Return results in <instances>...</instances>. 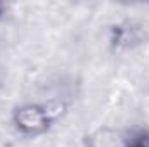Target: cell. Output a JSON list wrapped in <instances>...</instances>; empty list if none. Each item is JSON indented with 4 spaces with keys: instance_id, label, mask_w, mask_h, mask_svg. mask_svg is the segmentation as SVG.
<instances>
[{
    "instance_id": "cell-2",
    "label": "cell",
    "mask_w": 149,
    "mask_h": 147,
    "mask_svg": "<svg viewBox=\"0 0 149 147\" xmlns=\"http://www.w3.org/2000/svg\"><path fill=\"white\" fill-rule=\"evenodd\" d=\"M88 147H120V139L109 130H101L90 137Z\"/></svg>"
},
{
    "instance_id": "cell-1",
    "label": "cell",
    "mask_w": 149,
    "mask_h": 147,
    "mask_svg": "<svg viewBox=\"0 0 149 147\" xmlns=\"http://www.w3.org/2000/svg\"><path fill=\"white\" fill-rule=\"evenodd\" d=\"M14 121H16L17 128L23 130L24 133L38 135L49 128L50 118H49V112L45 109L33 106V104H28V106L19 107L14 112Z\"/></svg>"
},
{
    "instance_id": "cell-3",
    "label": "cell",
    "mask_w": 149,
    "mask_h": 147,
    "mask_svg": "<svg viewBox=\"0 0 149 147\" xmlns=\"http://www.w3.org/2000/svg\"><path fill=\"white\" fill-rule=\"evenodd\" d=\"M130 147H149V135H144V137H139V139H135Z\"/></svg>"
}]
</instances>
